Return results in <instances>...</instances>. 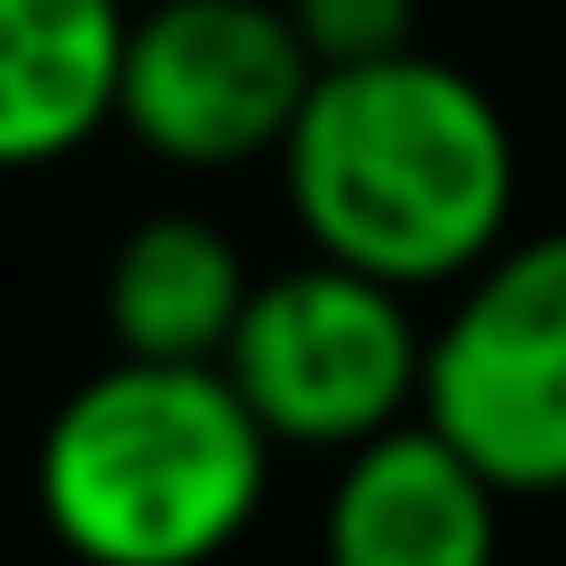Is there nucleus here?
I'll use <instances>...</instances> for the list:
<instances>
[{
    "label": "nucleus",
    "mask_w": 566,
    "mask_h": 566,
    "mask_svg": "<svg viewBox=\"0 0 566 566\" xmlns=\"http://www.w3.org/2000/svg\"><path fill=\"white\" fill-rule=\"evenodd\" d=\"M283 18L301 27V44H310L318 71L380 62V53L416 44V0H283Z\"/></svg>",
    "instance_id": "obj_9"
},
{
    "label": "nucleus",
    "mask_w": 566,
    "mask_h": 566,
    "mask_svg": "<svg viewBox=\"0 0 566 566\" xmlns=\"http://www.w3.org/2000/svg\"><path fill=\"white\" fill-rule=\"evenodd\" d=\"M318 62L283 0H133L115 62V133L159 168H248L274 159Z\"/></svg>",
    "instance_id": "obj_5"
},
{
    "label": "nucleus",
    "mask_w": 566,
    "mask_h": 566,
    "mask_svg": "<svg viewBox=\"0 0 566 566\" xmlns=\"http://www.w3.org/2000/svg\"><path fill=\"white\" fill-rule=\"evenodd\" d=\"M274 168L310 256L398 292L469 283L513 239L522 203V150L495 88L424 44L318 71Z\"/></svg>",
    "instance_id": "obj_1"
},
{
    "label": "nucleus",
    "mask_w": 566,
    "mask_h": 566,
    "mask_svg": "<svg viewBox=\"0 0 566 566\" xmlns=\"http://www.w3.org/2000/svg\"><path fill=\"white\" fill-rule=\"evenodd\" d=\"M230 389L265 424L274 451H354L416 416L424 398V318L416 292L371 283L336 256H301L283 274H256L230 345Z\"/></svg>",
    "instance_id": "obj_3"
},
{
    "label": "nucleus",
    "mask_w": 566,
    "mask_h": 566,
    "mask_svg": "<svg viewBox=\"0 0 566 566\" xmlns=\"http://www.w3.org/2000/svg\"><path fill=\"white\" fill-rule=\"evenodd\" d=\"M504 495L424 424L354 442L318 504V566H495Z\"/></svg>",
    "instance_id": "obj_6"
},
{
    "label": "nucleus",
    "mask_w": 566,
    "mask_h": 566,
    "mask_svg": "<svg viewBox=\"0 0 566 566\" xmlns=\"http://www.w3.org/2000/svg\"><path fill=\"white\" fill-rule=\"evenodd\" d=\"M133 0H0V177L53 168L115 124Z\"/></svg>",
    "instance_id": "obj_7"
},
{
    "label": "nucleus",
    "mask_w": 566,
    "mask_h": 566,
    "mask_svg": "<svg viewBox=\"0 0 566 566\" xmlns=\"http://www.w3.org/2000/svg\"><path fill=\"white\" fill-rule=\"evenodd\" d=\"M416 416L513 504L566 495V230L504 239L424 327Z\"/></svg>",
    "instance_id": "obj_4"
},
{
    "label": "nucleus",
    "mask_w": 566,
    "mask_h": 566,
    "mask_svg": "<svg viewBox=\"0 0 566 566\" xmlns=\"http://www.w3.org/2000/svg\"><path fill=\"white\" fill-rule=\"evenodd\" d=\"M248 292H256V274L221 221L150 212L115 239L97 310H106L115 354H133V363H221Z\"/></svg>",
    "instance_id": "obj_8"
},
{
    "label": "nucleus",
    "mask_w": 566,
    "mask_h": 566,
    "mask_svg": "<svg viewBox=\"0 0 566 566\" xmlns=\"http://www.w3.org/2000/svg\"><path fill=\"white\" fill-rule=\"evenodd\" d=\"M274 442L221 363L88 371L35 442V513L80 566H212L248 539Z\"/></svg>",
    "instance_id": "obj_2"
}]
</instances>
